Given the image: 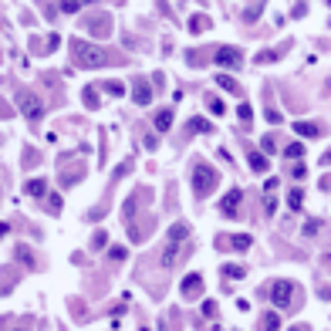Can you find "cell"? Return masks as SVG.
I'll list each match as a JSON object with an SVG mask.
<instances>
[{"label": "cell", "instance_id": "obj_19", "mask_svg": "<svg viewBox=\"0 0 331 331\" xmlns=\"http://www.w3.org/2000/svg\"><path fill=\"white\" fill-rule=\"evenodd\" d=\"M287 206H291V209H301V206H304V190H291V193H287Z\"/></svg>", "mask_w": 331, "mask_h": 331}, {"label": "cell", "instance_id": "obj_40", "mask_svg": "<svg viewBox=\"0 0 331 331\" xmlns=\"http://www.w3.org/2000/svg\"><path fill=\"white\" fill-rule=\"evenodd\" d=\"M287 331H308V325H294V328H287Z\"/></svg>", "mask_w": 331, "mask_h": 331}, {"label": "cell", "instance_id": "obj_2", "mask_svg": "<svg viewBox=\"0 0 331 331\" xmlns=\"http://www.w3.org/2000/svg\"><path fill=\"white\" fill-rule=\"evenodd\" d=\"M190 183H193V193H196V196H209V193L216 190L220 176H216L213 166H206L203 159H196V162H193V173H190Z\"/></svg>", "mask_w": 331, "mask_h": 331}, {"label": "cell", "instance_id": "obj_28", "mask_svg": "<svg viewBox=\"0 0 331 331\" xmlns=\"http://www.w3.org/2000/svg\"><path fill=\"white\" fill-rule=\"evenodd\" d=\"M261 149H264V156H267V152H274V149H277V142H274V135H267L264 142H261Z\"/></svg>", "mask_w": 331, "mask_h": 331}, {"label": "cell", "instance_id": "obj_10", "mask_svg": "<svg viewBox=\"0 0 331 331\" xmlns=\"http://www.w3.org/2000/svg\"><path fill=\"white\" fill-rule=\"evenodd\" d=\"M183 294H186L190 301H193V297H199V294H203V277H199V274H190V277L183 280Z\"/></svg>", "mask_w": 331, "mask_h": 331}, {"label": "cell", "instance_id": "obj_20", "mask_svg": "<svg viewBox=\"0 0 331 331\" xmlns=\"http://www.w3.org/2000/svg\"><path fill=\"white\" fill-rule=\"evenodd\" d=\"M102 88H105L108 95H115V98H122V95H125V85H122V81H102Z\"/></svg>", "mask_w": 331, "mask_h": 331}, {"label": "cell", "instance_id": "obj_36", "mask_svg": "<svg viewBox=\"0 0 331 331\" xmlns=\"http://www.w3.org/2000/svg\"><path fill=\"white\" fill-rule=\"evenodd\" d=\"M17 257H20V261H24V264H34V257H31V254H27V247H20V250H17Z\"/></svg>", "mask_w": 331, "mask_h": 331}, {"label": "cell", "instance_id": "obj_35", "mask_svg": "<svg viewBox=\"0 0 331 331\" xmlns=\"http://www.w3.org/2000/svg\"><path fill=\"white\" fill-rule=\"evenodd\" d=\"M91 244H95V247H105V244H108V237H105V233H102V230H98V233H95V240H91Z\"/></svg>", "mask_w": 331, "mask_h": 331}, {"label": "cell", "instance_id": "obj_29", "mask_svg": "<svg viewBox=\"0 0 331 331\" xmlns=\"http://www.w3.org/2000/svg\"><path fill=\"white\" fill-rule=\"evenodd\" d=\"M291 176H294V179H304V176H308V169H304V162H297V166L291 169Z\"/></svg>", "mask_w": 331, "mask_h": 331}, {"label": "cell", "instance_id": "obj_16", "mask_svg": "<svg viewBox=\"0 0 331 331\" xmlns=\"http://www.w3.org/2000/svg\"><path fill=\"white\" fill-rule=\"evenodd\" d=\"M156 129H159V132H169V129H173V112H169V108L156 112Z\"/></svg>", "mask_w": 331, "mask_h": 331}, {"label": "cell", "instance_id": "obj_39", "mask_svg": "<svg viewBox=\"0 0 331 331\" xmlns=\"http://www.w3.org/2000/svg\"><path fill=\"white\" fill-rule=\"evenodd\" d=\"M3 115H10V108H7V105L0 102V119H3Z\"/></svg>", "mask_w": 331, "mask_h": 331}, {"label": "cell", "instance_id": "obj_27", "mask_svg": "<svg viewBox=\"0 0 331 331\" xmlns=\"http://www.w3.org/2000/svg\"><path fill=\"white\" fill-rule=\"evenodd\" d=\"M78 7H81V0H65V3H61L65 14H78Z\"/></svg>", "mask_w": 331, "mask_h": 331}, {"label": "cell", "instance_id": "obj_31", "mask_svg": "<svg viewBox=\"0 0 331 331\" xmlns=\"http://www.w3.org/2000/svg\"><path fill=\"white\" fill-rule=\"evenodd\" d=\"M125 257H129L125 247H112V261H125Z\"/></svg>", "mask_w": 331, "mask_h": 331}, {"label": "cell", "instance_id": "obj_7", "mask_svg": "<svg viewBox=\"0 0 331 331\" xmlns=\"http://www.w3.org/2000/svg\"><path fill=\"white\" fill-rule=\"evenodd\" d=\"M85 31L95 34V37H105V34H112V17L108 14H91L85 20Z\"/></svg>", "mask_w": 331, "mask_h": 331}, {"label": "cell", "instance_id": "obj_15", "mask_svg": "<svg viewBox=\"0 0 331 331\" xmlns=\"http://www.w3.org/2000/svg\"><path fill=\"white\" fill-rule=\"evenodd\" d=\"M247 162H250L254 173H267V156L264 152H247Z\"/></svg>", "mask_w": 331, "mask_h": 331}, {"label": "cell", "instance_id": "obj_14", "mask_svg": "<svg viewBox=\"0 0 331 331\" xmlns=\"http://www.w3.org/2000/svg\"><path fill=\"white\" fill-rule=\"evenodd\" d=\"M216 85H220L223 91H230V95H240V81L230 78V74H216Z\"/></svg>", "mask_w": 331, "mask_h": 331}, {"label": "cell", "instance_id": "obj_25", "mask_svg": "<svg viewBox=\"0 0 331 331\" xmlns=\"http://www.w3.org/2000/svg\"><path fill=\"white\" fill-rule=\"evenodd\" d=\"M190 132H209V122L206 119H193L190 122Z\"/></svg>", "mask_w": 331, "mask_h": 331}, {"label": "cell", "instance_id": "obj_30", "mask_svg": "<svg viewBox=\"0 0 331 331\" xmlns=\"http://www.w3.org/2000/svg\"><path fill=\"white\" fill-rule=\"evenodd\" d=\"M318 230H321V220H311V223H308V226H304V233H308V237H314V233H318Z\"/></svg>", "mask_w": 331, "mask_h": 331}, {"label": "cell", "instance_id": "obj_34", "mask_svg": "<svg viewBox=\"0 0 331 331\" xmlns=\"http://www.w3.org/2000/svg\"><path fill=\"white\" fill-rule=\"evenodd\" d=\"M135 213V196H129V203H125V220H132Z\"/></svg>", "mask_w": 331, "mask_h": 331}, {"label": "cell", "instance_id": "obj_38", "mask_svg": "<svg viewBox=\"0 0 331 331\" xmlns=\"http://www.w3.org/2000/svg\"><path fill=\"white\" fill-rule=\"evenodd\" d=\"M321 166H331V152H325V156H321Z\"/></svg>", "mask_w": 331, "mask_h": 331}, {"label": "cell", "instance_id": "obj_3", "mask_svg": "<svg viewBox=\"0 0 331 331\" xmlns=\"http://www.w3.org/2000/svg\"><path fill=\"white\" fill-rule=\"evenodd\" d=\"M186 237H190V226H186V223H176V226L169 230V240H166V250H162V267H173L179 261V254L186 250V247H183Z\"/></svg>", "mask_w": 331, "mask_h": 331}, {"label": "cell", "instance_id": "obj_33", "mask_svg": "<svg viewBox=\"0 0 331 331\" xmlns=\"http://www.w3.org/2000/svg\"><path fill=\"white\" fill-rule=\"evenodd\" d=\"M257 61H261V65H270V61H274V51H261Z\"/></svg>", "mask_w": 331, "mask_h": 331}, {"label": "cell", "instance_id": "obj_8", "mask_svg": "<svg viewBox=\"0 0 331 331\" xmlns=\"http://www.w3.org/2000/svg\"><path fill=\"white\" fill-rule=\"evenodd\" d=\"M250 233H233V237H216L220 250H250Z\"/></svg>", "mask_w": 331, "mask_h": 331}, {"label": "cell", "instance_id": "obj_32", "mask_svg": "<svg viewBox=\"0 0 331 331\" xmlns=\"http://www.w3.org/2000/svg\"><path fill=\"white\" fill-rule=\"evenodd\" d=\"M48 209H51V213H58V209H61V196H51V199H48Z\"/></svg>", "mask_w": 331, "mask_h": 331}, {"label": "cell", "instance_id": "obj_22", "mask_svg": "<svg viewBox=\"0 0 331 331\" xmlns=\"http://www.w3.org/2000/svg\"><path fill=\"white\" fill-rule=\"evenodd\" d=\"M206 105H209V112H213V115H223V112H226V105H223L216 95H209V98H206Z\"/></svg>", "mask_w": 331, "mask_h": 331}, {"label": "cell", "instance_id": "obj_26", "mask_svg": "<svg viewBox=\"0 0 331 331\" xmlns=\"http://www.w3.org/2000/svg\"><path fill=\"white\" fill-rule=\"evenodd\" d=\"M237 115H240V122H250V119H254V108H250V105L244 102V105L237 108Z\"/></svg>", "mask_w": 331, "mask_h": 331}, {"label": "cell", "instance_id": "obj_43", "mask_svg": "<svg viewBox=\"0 0 331 331\" xmlns=\"http://www.w3.org/2000/svg\"><path fill=\"white\" fill-rule=\"evenodd\" d=\"M17 331H27V328H17Z\"/></svg>", "mask_w": 331, "mask_h": 331}, {"label": "cell", "instance_id": "obj_9", "mask_svg": "<svg viewBox=\"0 0 331 331\" xmlns=\"http://www.w3.org/2000/svg\"><path fill=\"white\" fill-rule=\"evenodd\" d=\"M240 203H244V193H240V190H230V193L223 196V206H220V213H223L226 220H233V216L240 213Z\"/></svg>", "mask_w": 331, "mask_h": 331}, {"label": "cell", "instance_id": "obj_42", "mask_svg": "<svg viewBox=\"0 0 331 331\" xmlns=\"http://www.w3.org/2000/svg\"><path fill=\"white\" fill-rule=\"evenodd\" d=\"M328 91H331V81H328Z\"/></svg>", "mask_w": 331, "mask_h": 331}, {"label": "cell", "instance_id": "obj_41", "mask_svg": "<svg viewBox=\"0 0 331 331\" xmlns=\"http://www.w3.org/2000/svg\"><path fill=\"white\" fill-rule=\"evenodd\" d=\"M3 233H7V223H0V237H3Z\"/></svg>", "mask_w": 331, "mask_h": 331}, {"label": "cell", "instance_id": "obj_6", "mask_svg": "<svg viewBox=\"0 0 331 331\" xmlns=\"http://www.w3.org/2000/svg\"><path fill=\"white\" fill-rule=\"evenodd\" d=\"M220 68H240L244 65V51L240 48H233V44H226V48H216V58H213Z\"/></svg>", "mask_w": 331, "mask_h": 331}, {"label": "cell", "instance_id": "obj_24", "mask_svg": "<svg viewBox=\"0 0 331 331\" xmlns=\"http://www.w3.org/2000/svg\"><path fill=\"white\" fill-rule=\"evenodd\" d=\"M223 274H226L230 280H240V277H244L247 270H244V267H240V264H230V267H223Z\"/></svg>", "mask_w": 331, "mask_h": 331}, {"label": "cell", "instance_id": "obj_13", "mask_svg": "<svg viewBox=\"0 0 331 331\" xmlns=\"http://www.w3.org/2000/svg\"><path fill=\"white\" fill-rule=\"evenodd\" d=\"M190 31H193V34H206V31H209V17H206V14H193V17H190Z\"/></svg>", "mask_w": 331, "mask_h": 331}, {"label": "cell", "instance_id": "obj_21", "mask_svg": "<svg viewBox=\"0 0 331 331\" xmlns=\"http://www.w3.org/2000/svg\"><path fill=\"white\" fill-rule=\"evenodd\" d=\"M81 98H85V105H88V108H98V91H95V88H85V91H81Z\"/></svg>", "mask_w": 331, "mask_h": 331}, {"label": "cell", "instance_id": "obj_4", "mask_svg": "<svg viewBox=\"0 0 331 331\" xmlns=\"http://www.w3.org/2000/svg\"><path fill=\"white\" fill-rule=\"evenodd\" d=\"M17 105H20V112H24L31 122H37V119H41V112H44L41 98H37V95H31V91H20V95H17Z\"/></svg>", "mask_w": 331, "mask_h": 331}, {"label": "cell", "instance_id": "obj_5", "mask_svg": "<svg viewBox=\"0 0 331 331\" xmlns=\"http://www.w3.org/2000/svg\"><path fill=\"white\" fill-rule=\"evenodd\" d=\"M294 284L291 280H277L274 287H270V297H274V308H287V304H294Z\"/></svg>", "mask_w": 331, "mask_h": 331}, {"label": "cell", "instance_id": "obj_17", "mask_svg": "<svg viewBox=\"0 0 331 331\" xmlns=\"http://www.w3.org/2000/svg\"><path fill=\"white\" fill-rule=\"evenodd\" d=\"M277 328H280V314H277V308H274V311H267V314H264L261 331H277Z\"/></svg>", "mask_w": 331, "mask_h": 331}, {"label": "cell", "instance_id": "obj_12", "mask_svg": "<svg viewBox=\"0 0 331 331\" xmlns=\"http://www.w3.org/2000/svg\"><path fill=\"white\" fill-rule=\"evenodd\" d=\"M132 98H135V105H149V102H152V88H149L145 81H135Z\"/></svg>", "mask_w": 331, "mask_h": 331}, {"label": "cell", "instance_id": "obj_11", "mask_svg": "<svg viewBox=\"0 0 331 331\" xmlns=\"http://www.w3.org/2000/svg\"><path fill=\"white\" fill-rule=\"evenodd\" d=\"M294 132L304 135V139H318L321 135V125L318 122H294Z\"/></svg>", "mask_w": 331, "mask_h": 331}, {"label": "cell", "instance_id": "obj_44", "mask_svg": "<svg viewBox=\"0 0 331 331\" xmlns=\"http://www.w3.org/2000/svg\"><path fill=\"white\" fill-rule=\"evenodd\" d=\"M142 331H149V328H142Z\"/></svg>", "mask_w": 331, "mask_h": 331}, {"label": "cell", "instance_id": "obj_37", "mask_svg": "<svg viewBox=\"0 0 331 331\" xmlns=\"http://www.w3.org/2000/svg\"><path fill=\"white\" fill-rule=\"evenodd\" d=\"M267 122H274V125H280V112H274V108H270V112H267Z\"/></svg>", "mask_w": 331, "mask_h": 331}, {"label": "cell", "instance_id": "obj_1", "mask_svg": "<svg viewBox=\"0 0 331 331\" xmlns=\"http://www.w3.org/2000/svg\"><path fill=\"white\" fill-rule=\"evenodd\" d=\"M71 54H74V65L78 68H105L112 65L115 58L108 54V51H102V48H95V44H85V41H71Z\"/></svg>", "mask_w": 331, "mask_h": 331}, {"label": "cell", "instance_id": "obj_18", "mask_svg": "<svg viewBox=\"0 0 331 331\" xmlns=\"http://www.w3.org/2000/svg\"><path fill=\"white\" fill-rule=\"evenodd\" d=\"M44 190H48V183H44V179H27V186H24V193H27V196H44Z\"/></svg>", "mask_w": 331, "mask_h": 331}, {"label": "cell", "instance_id": "obj_23", "mask_svg": "<svg viewBox=\"0 0 331 331\" xmlns=\"http://www.w3.org/2000/svg\"><path fill=\"white\" fill-rule=\"evenodd\" d=\"M284 156H287V159H301V156H304V145H301V142H291V145L284 149Z\"/></svg>", "mask_w": 331, "mask_h": 331}]
</instances>
